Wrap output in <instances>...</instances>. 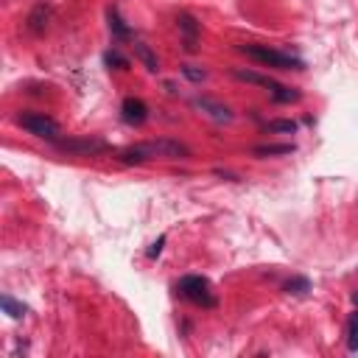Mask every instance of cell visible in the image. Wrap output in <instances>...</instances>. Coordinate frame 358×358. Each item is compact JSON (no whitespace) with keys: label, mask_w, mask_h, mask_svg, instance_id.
<instances>
[{"label":"cell","mask_w":358,"mask_h":358,"mask_svg":"<svg viewBox=\"0 0 358 358\" xmlns=\"http://www.w3.org/2000/svg\"><path fill=\"white\" fill-rule=\"evenodd\" d=\"M187 154H190V148L176 143V140H151V143L129 145L126 151L117 154V159L131 165V162H145L151 157H171V159H176V157H187Z\"/></svg>","instance_id":"1"},{"label":"cell","mask_w":358,"mask_h":358,"mask_svg":"<svg viewBox=\"0 0 358 358\" xmlns=\"http://www.w3.org/2000/svg\"><path fill=\"white\" fill-rule=\"evenodd\" d=\"M238 50L260 64H268V67H277V70H302L305 62L291 56V53H282L277 48H268V45H238Z\"/></svg>","instance_id":"2"},{"label":"cell","mask_w":358,"mask_h":358,"mask_svg":"<svg viewBox=\"0 0 358 358\" xmlns=\"http://www.w3.org/2000/svg\"><path fill=\"white\" fill-rule=\"evenodd\" d=\"M176 291L179 296H185L187 302L199 305V308H215V294H213V285L207 277L201 274H187L176 282Z\"/></svg>","instance_id":"3"},{"label":"cell","mask_w":358,"mask_h":358,"mask_svg":"<svg viewBox=\"0 0 358 358\" xmlns=\"http://www.w3.org/2000/svg\"><path fill=\"white\" fill-rule=\"evenodd\" d=\"M17 123H20L28 134H34V137H39V140H48V143H56L59 134H62L59 123H56L50 115H45V112H20V115H17Z\"/></svg>","instance_id":"4"},{"label":"cell","mask_w":358,"mask_h":358,"mask_svg":"<svg viewBox=\"0 0 358 358\" xmlns=\"http://www.w3.org/2000/svg\"><path fill=\"white\" fill-rule=\"evenodd\" d=\"M176 28H179V34H182V48H185L187 53H196V50H199V34H201V25L196 22V17L187 14V11H182V14L176 17Z\"/></svg>","instance_id":"5"},{"label":"cell","mask_w":358,"mask_h":358,"mask_svg":"<svg viewBox=\"0 0 358 358\" xmlns=\"http://www.w3.org/2000/svg\"><path fill=\"white\" fill-rule=\"evenodd\" d=\"M53 145L62 148V151H70V154H101V151H106V143L98 140V137H81V140H73V137L62 140L59 137Z\"/></svg>","instance_id":"6"},{"label":"cell","mask_w":358,"mask_h":358,"mask_svg":"<svg viewBox=\"0 0 358 358\" xmlns=\"http://www.w3.org/2000/svg\"><path fill=\"white\" fill-rule=\"evenodd\" d=\"M50 20H53V6H50L48 0H39V3L28 11V17H25V28H28L31 34H45L48 25H50Z\"/></svg>","instance_id":"7"},{"label":"cell","mask_w":358,"mask_h":358,"mask_svg":"<svg viewBox=\"0 0 358 358\" xmlns=\"http://www.w3.org/2000/svg\"><path fill=\"white\" fill-rule=\"evenodd\" d=\"M120 117H123V123H129V126H143V123L148 120V106H145V101H143V98H134V95L123 98V103H120Z\"/></svg>","instance_id":"8"},{"label":"cell","mask_w":358,"mask_h":358,"mask_svg":"<svg viewBox=\"0 0 358 358\" xmlns=\"http://www.w3.org/2000/svg\"><path fill=\"white\" fill-rule=\"evenodd\" d=\"M193 106L196 109H201V112H207L215 123H232V112H229V106H224L221 101H213V98H207V95H199V98H193Z\"/></svg>","instance_id":"9"},{"label":"cell","mask_w":358,"mask_h":358,"mask_svg":"<svg viewBox=\"0 0 358 358\" xmlns=\"http://www.w3.org/2000/svg\"><path fill=\"white\" fill-rule=\"evenodd\" d=\"M232 76H235L238 81H243V84L266 87V90H271V92L280 87V81H274V78H268V76H263V73H257V70H241V67H235V70H232Z\"/></svg>","instance_id":"10"},{"label":"cell","mask_w":358,"mask_h":358,"mask_svg":"<svg viewBox=\"0 0 358 358\" xmlns=\"http://www.w3.org/2000/svg\"><path fill=\"white\" fill-rule=\"evenodd\" d=\"M131 50H134V56L143 62V67L148 70V73H157L159 70V62H157V56H154V50L145 45V42H140V39H134V45H131Z\"/></svg>","instance_id":"11"},{"label":"cell","mask_w":358,"mask_h":358,"mask_svg":"<svg viewBox=\"0 0 358 358\" xmlns=\"http://www.w3.org/2000/svg\"><path fill=\"white\" fill-rule=\"evenodd\" d=\"M294 151H296L294 143H266V145L252 148L255 157H280V154H294Z\"/></svg>","instance_id":"12"},{"label":"cell","mask_w":358,"mask_h":358,"mask_svg":"<svg viewBox=\"0 0 358 358\" xmlns=\"http://www.w3.org/2000/svg\"><path fill=\"white\" fill-rule=\"evenodd\" d=\"M109 31H112V36L117 39V42H126V39H131V28L120 20V14H117V8H109Z\"/></svg>","instance_id":"13"},{"label":"cell","mask_w":358,"mask_h":358,"mask_svg":"<svg viewBox=\"0 0 358 358\" xmlns=\"http://www.w3.org/2000/svg\"><path fill=\"white\" fill-rule=\"evenodd\" d=\"M0 305H3V310H6L11 319H22V316L28 313V308H25L22 302H17L11 294H3V296H0Z\"/></svg>","instance_id":"14"},{"label":"cell","mask_w":358,"mask_h":358,"mask_svg":"<svg viewBox=\"0 0 358 358\" xmlns=\"http://www.w3.org/2000/svg\"><path fill=\"white\" fill-rule=\"evenodd\" d=\"M271 98H274L277 103H294V101L302 98V92H299L296 87H285V84H280V87L271 92Z\"/></svg>","instance_id":"15"},{"label":"cell","mask_w":358,"mask_h":358,"mask_svg":"<svg viewBox=\"0 0 358 358\" xmlns=\"http://www.w3.org/2000/svg\"><path fill=\"white\" fill-rule=\"evenodd\" d=\"M347 350L358 352V313H352L347 319Z\"/></svg>","instance_id":"16"},{"label":"cell","mask_w":358,"mask_h":358,"mask_svg":"<svg viewBox=\"0 0 358 358\" xmlns=\"http://www.w3.org/2000/svg\"><path fill=\"white\" fill-rule=\"evenodd\" d=\"M266 131H274V134H294V131H296V120H268V123H266Z\"/></svg>","instance_id":"17"},{"label":"cell","mask_w":358,"mask_h":358,"mask_svg":"<svg viewBox=\"0 0 358 358\" xmlns=\"http://www.w3.org/2000/svg\"><path fill=\"white\" fill-rule=\"evenodd\" d=\"M282 291H285V294H305V291H310V280H308V277H291V280L282 285Z\"/></svg>","instance_id":"18"},{"label":"cell","mask_w":358,"mask_h":358,"mask_svg":"<svg viewBox=\"0 0 358 358\" xmlns=\"http://www.w3.org/2000/svg\"><path fill=\"white\" fill-rule=\"evenodd\" d=\"M103 62H106L109 67H117V70H126V67H129V59H126L120 50H115V48L103 53Z\"/></svg>","instance_id":"19"},{"label":"cell","mask_w":358,"mask_h":358,"mask_svg":"<svg viewBox=\"0 0 358 358\" xmlns=\"http://www.w3.org/2000/svg\"><path fill=\"white\" fill-rule=\"evenodd\" d=\"M182 76L190 78V81H204L207 78V70H201L196 64H182Z\"/></svg>","instance_id":"20"},{"label":"cell","mask_w":358,"mask_h":358,"mask_svg":"<svg viewBox=\"0 0 358 358\" xmlns=\"http://www.w3.org/2000/svg\"><path fill=\"white\" fill-rule=\"evenodd\" d=\"M162 246H165V235H159V238H157V241H154V243L148 246V252H145V255H148V257L154 260V257H159V252H162Z\"/></svg>","instance_id":"21"},{"label":"cell","mask_w":358,"mask_h":358,"mask_svg":"<svg viewBox=\"0 0 358 358\" xmlns=\"http://www.w3.org/2000/svg\"><path fill=\"white\" fill-rule=\"evenodd\" d=\"M352 302H355V305H358V291H355V294H352Z\"/></svg>","instance_id":"22"}]
</instances>
